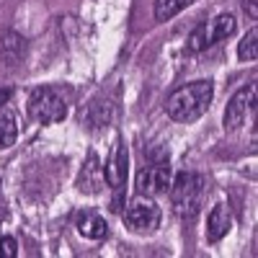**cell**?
Wrapping results in <instances>:
<instances>
[{
    "mask_svg": "<svg viewBox=\"0 0 258 258\" xmlns=\"http://www.w3.org/2000/svg\"><path fill=\"white\" fill-rule=\"evenodd\" d=\"M214 98V85L209 80H197V83H188L183 88L173 91L165 101V114L173 119V121H197L207 114V109L212 106Z\"/></svg>",
    "mask_w": 258,
    "mask_h": 258,
    "instance_id": "obj_1",
    "label": "cell"
},
{
    "mask_svg": "<svg viewBox=\"0 0 258 258\" xmlns=\"http://www.w3.org/2000/svg\"><path fill=\"white\" fill-rule=\"evenodd\" d=\"M168 197H170V207H173V212L178 214L181 220H197L202 207H204L207 181H204L202 173L181 170V173L170 181Z\"/></svg>",
    "mask_w": 258,
    "mask_h": 258,
    "instance_id": "obj_2",
    "label": "cell"
},
{
    "mask_svg": "<svg viewBox=\"0 0 258 258\" xmlns=\"http://www.w3.org/2000/svg\"><path fill=\"white\" fill-rule=\"evenodd\" d=\"M29 116L34 121L41 124H57L68 116V101H64L59 88H52V85H44V88H34L29 96Z\"/></svg>",
    "mask_w": 258,
    "mask_h": 258,
    "instance_id": "obj_3",
    "label": "cell"
},
{
    "mask_svg": "<svg viewBox=\"0 0 258 258\" xmlns=\"http://www.w3.org/2000/svg\"><path fill=\"white\" fill-rule=\"evenodd\" d=\"M235 26H238V21H235V16H230V13H222L217 18L207 21V24H199L197 29L188 34L186 49L194 52V54L204 52L207 47H212V44H217V41L232 36L235 34Z\"/></svg>",
    "mask_w": 258,
    "mask_h": 258,
    "instance_id": "obj_4",
    "label": "cell"
},
{
    "mask_svg": "<svg viewBox=\"0 0 258 258\" xmlns=\"http://www.w3.org/2000/svg\"><path fill=\"white\" fill-rule=\"evenodd\" d=\"M160 220H163L160 207L150 197H142V194H140L135 202H129V207L124 212L126 227L132 230V232H137V235H153L160 227Z\"/></svg>",
    "mask_w": 258,
    "mask_h": 258,
    "instance_id": "obj_5",
    "label": "cell"
},
{
    "mask_svg": "<svg viewBox=\"0 0 258 258\" xmlns=\"http://www.w3.org/2000/svg\"><path fill=\"white\" fill-rule=\"evenodd\" d=\"M255 98H258V85L255 83L240 88L238 93L230 98L227 109H225V129H227V132L240 129L255 114Z\"/></svg>",
    "mask_w": 258,
    "mask_h": 258,
    "instance_id": "obj_6",
    "label": "cell"
},
{
    "mask_svg": "<svg viewBox=\"0 0 258 258\" xmlns=\"http://www.w3.org/2000/svg\"><path fill=\"white\" fill-rule=\"evenodd\" d=\"M170 181H173V173H170V165L158 163V165H150L142 168L137 178H135V188L142 197H160L170 188Z\"/></svg>",
    "mask_w": 258,
    "mask_h": 258,
    "instance_id": "obj_7",
    "label": "cell"
},
{
    "mask_svg": "<svg viewBox=\"0 0 258 258\" xmlns=\"http://www.w3.org/2000/svg\"><path fill=\"white\" fill-rule=\"evenodd\" d=\"M106 186V173H103V165L96 155H88L85 165L80 168L78 173V188L83 194H101Z\"/></svg>",
    "mask_w": 258,
    "mask_h": 258,
    "instance_id": "obj_8",
    "label": "cell"
},
{
    "mask_svg": "<svg viewBox=\"0 0 258 258\" xmlns=\"http://www.w3.org/2000/svg\"><path fill=\"white\" fill-rule=\"evenodd\" d=\"M126 163H129V153H126V145L116 142V147L111 150L109 163H106L103 173H106V186L111 188H121L126 181Z\"/></svg>",
    "mask_w": 258,
    "mask_h": 258,
    "instance_id": "obj_9",
    "label": "cell"
},
{
    "mask_svg": "<svg viewBox=\"0 0 258 258\" xmlns=\"http://www.w3.org/2000/svg\"><path fill=\"white\" fill-rule=\"evenodd\" d=\"M230 227H232V217H230L227 204H217L209 212V217H207V240L209 243L222 240L225 235L230 232Z\"/></svg>",
    "mask_w": 258,
    "mask_h": 258,
    "instance_id": "obj_10",
    "label": "cell"
},
{
    "mask_svg": "<svg viewBox=\"0 0 258 258\" xmlns=\"http://www.w3.org/2000/svg\"><path fill=\"white\" fill-rule=\"evenodd\" d=\"M78 232L88 240H103L109 235V222L96 212H83L78 217Z\"/></svg>",
    "mask_w": 258,
    "mask_h": 258,
    "instance_id": "obj_11",
    "label": "cell"
},
{
    "mask_svg": "<svg viewBox=\"0 0 258 258\" xmlns=\"http://www.w3.org/2000/svg\"><path fill=\"white\" fill-rule=\"evenodd\" d=\"M0 52H3V57L8 59V64H18L26 54V39L11 31V34L3 36V41H0Z\"/></svg>",
    "mask_w": 258,
    "mask_h": 258,
    "instance_id": "obj_12",
    "label": "cell"
},
{
    "mask_svg": "<svg viewBox=\"0 0 258 258\" xmlns=\"http://www.w3.org/2000/svg\"><path fill=\"white\" fill-rule=\"evenodd\" d=\"M16 137H18L16 116L11 111H0V150H8L11 145H16Z\"/></svg>",
    "mask_w": 258,
    "mask_h": 258,
    "instance_id": "obj_13",
    "label": "cell"
},
{
    "mask_svg": "<svg viewBox=\"0 0 258 258\" xmlns=\"http://www.w3.org/2000/svg\"><path fill=\"white\" fill-rule=\"evenodd\" d=\"M194 0H155V18L158 21H168L176 13H181L186 6H191Z\"/></svg>",
    "mask_w": 258,
    "mask_h": 258,
    "instance_id": "obj_14",
    "label": "cell"
},
{
    "mask_svg": "<svg viewBox=\"0 0 258 258\" xmlns=\"http://www.w3.org/2000/svg\"><path fill=\"white\" fill-rule=\"evenodd\" d=\"M238 57L240 59H255L258 57V29H250L243 41L238 44Z\"/></svg>",
    "mask_w": 258,
    "mask_h": 258,
    "instance_id": "obj_15",
    "label": "cell"
},
{
    "mask_svg": "<svg viewBox=\"0 0 258 258\" xmlns=\"http://www.w3.org/2000/svg\"><path fill=\"white\" fill-rule=\"evenodd\" d=\"M16 255H18L16 238H0V258H16Z\"/></svg>",
    "mask_w": 258,
    "mask_h": 258,
    "instance_id": "obj_16",
    "label": "cell"
},
{
    "mask_svg": "<svg viewBox=\"0 0 258 258\" xmlns=\"http://www.w3.org/2000/svg\"><path fill=\"white\" fill-rule=\"evenodd\" d=\"M243 6H245L250 18H258V3H255V0H243Z\"/></svg>",
    "mask_w": 258,
    "mask_h": 258,
    "instance_id": "obj_17",
    "label": "cell"
},
{
    "mask_svg": "<svg viewBox=\"0 0 258 258\" xmlns=\"http://www.w3.org/2000/svg\"><path fill=\"white\" fill-rule=\"evenodd\" d=\"M11 93H13L11 88H3V91H0V103H6V101L11 98Z\"/></svg>",
    "mask_w": 258,
    "mask_h": 258,
    "instance_id": "obj_18",
    "label": "cell"
}]
</instances>
